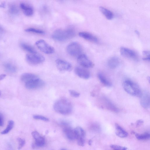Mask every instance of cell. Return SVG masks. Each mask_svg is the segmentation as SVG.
<instances>
[{"label":"cell","mask_w":150,"mask_h":150,"mask_svg":"<svg viewBox=\"0 0 150 150\" xmlns=\"http://www.w3.org/2000/svg\"><path fill=\"white\" fill-rule=\"evenodd\" d=\"M135 32L137 35H140L139 32L137 30H136L135 31Z\"/></svg>","instance_id":"7bdbcfd3"},{"label":"cell","mask_w":150,"mask_h":150,"mask_svg":"<svg viewBox=\"0 0 150 150\" xmlns=\"http://www.w3.org/2000/svg\"><path fill=\"white\" fill-rule=\"evenodd\" d=\"M120 64L119 58L116 57H112L110 58L107 61V65L111 69H114L117 68Z\"/></svg>","instance_id":"ac0fdd59"},{"label":"cell","mask_w":150,"mask_h":150,"mask_svg":"<svg viewBox=\"0 0 150 150\" xmlns=\"http://www.w3.org/2000/svg\"><path fill=\"white\" fill-rule=\"evenodd\" d=\"M140 96V102L142 107L145 109H149L150 106L149 93L145 92L141 94Z\"/></svg>","instance_id":"7c38bea8"},{"label":"cell","mask_w":150,"mask_h":150,"mask_svg":"<svg viewBox=\"0 0 150 150\" xmlns=\"http://www.w3.org/2000/svg\"><path fill=\"white\" fill-rule=\"evenodd\" d=\"M4 34V29L0 25V39L3 37Z\"/></svg>","instance_id":"d590c367"},{"label":"cell","mask_w":150,"mask_h":150,"mask_svg":"<svg viewBox=\"0 0 150 150\" xmlns=\"http://www.w3.org/2000/svg\"><path fill=\"white\" fill-rule=\"evenodd\" d=\"M21 46L24 50L30 54H35L37 53L36 50L33 47L26 43H22Z\"/></svg>","instance_id":"cb8c5ba5"},{"label":"cell","mask_w":150,"mask_h":150,"mask_svg":"<svg viewBox=\"0 0 150 150\" xmlns=\"http://www.w3.org/2000/svg\"><path fill=\"white\" fill-rule=\"evenodd\" d=\"M18 141L19 143V145L18 147V149H21L25 145V141L24 139L19 138L18 139Z\"/></svg>","instance_id":"1f68e13d"},{"label":"cell","mask_w":150,"mask_h":150,"mask_svg":"<svg viewBox=\"0 0 150 150\" xmlns=\"http://www.w3.org/2000/svg\"><path fill=\"white\" fill-rule=\"evenodd\" d=\"M9 13L13 15H17L19 13V10L17 5L14 4H11L9 7Z\"/></svg>","instance_id":"484cf974"},{"label":"cell","mask_w":150,"mask_h":150,"mask_svg":"<svg viewBox=\"0 0 150 150\" xmlns=\"http://www.w3.org/2000/svg\"><path fill=\"white\" fill-rule=\"evenodd\" d=\"M26 32L33 33L39 34H43L44 33V32L42 30L34 28H29L25 30Z\"/></svg>","instance_id":"f1b7e54d"},{"label":"cell","mask_w":150,"mask_h":150,"mask_svg":"<svg viewBox=\"0 0 150 150\" xmlns=\"http://www.w3.org/2000/svg\"></svg>","instance_id":"bcb514c9"},{"label":"cell","mask_w":150,"mask_h":150,"mask_svg":"<svg viewBox=\"0 0 150 150\" xmlns=\"http://www.w3.org/2000/svg\"><path fill=\"white\" fill-rule=\"evenodd\" d=\"M120 52L124 57L133 60H137L138 56L135 52L124 47H122L120 49Z\"/></svg>","instance_id":"9c48e42d"},{"label":"cell","mask_w":150,"mask_h":150,"mask_svg":"<svg viewBox=\"0 0 150 150\" xmlns=\"http://www.w3.org/2000/svg\"><path fill=\"white\" fill-rule=\"evenodd\" d=\"M143 121L142 120H139L136 122V126L139 127L140 126L143 124Z\"/></svg>","instance_id":"74e56055"},{"label":"cell","mask_w":150,"mask_h":150,"mask_svg":"<svg viewBox=\"0 0 150 150\" xmlns=\"http://www.w3.org/2000/svg\"><path fill=\"white\" fill-rule=\"evenodd\" d=\"M99 9L101 12L107 19L111 20L113 18L114 14L111 11L102 6L99 7Z\"/></svg>","instance_id":"d6986e66"},{"label":"cell","mask_w":150,"mask_h":150,"mask_svg":"<svg viewBox=\"0 0 150 150\" xmlns=\"http://www.w3.org/2000/svg\"><path fill=\"white\" fill-rule=\"evenodd\" d=\"M53 108L56 112L64 115L70 114L73 110L71 103L66 99H61L56 101L54 104Z\"/></svg>","instance_id":"7a4b0ae2"},{"label":"cell","mask_w":150,"mask_h":150,"mask_svg":"<svg viewBox=\"0 0 150 150\" xmlns=\"http://www.w3.org/2000/svg\"><path fill=\"white\" fill-rule=\"evenodd\" d=\"M6 4L5 3H2L0 4V7L5 8V7Z\"/></svg>","instance_id":"60d3db41"},{"label":"cell","mask_w":150,"mask_h":150,"mask_svg":"<svg viewBox=\"0 0 150 150\" xmlns=\"http://www.w3.org/2000/svg\"><path fill=\"white\" fill-rule=\"evenodd\" d=\"M92 143V140H90L88 142V144L89 145H90V146L91 145Z\"/></svg>","instance_id":"b9f144b4"},{"label":"cell","mask_w":150,"mask_h":150,"mask_svg":"<svg viewBox=\"0 0 150 150\" xmlns=\"http://www.w3.org/2000/svg\"><path fill=\"white\" fill-rule=\"evenodd\" d=\"M26 59L28 63L33 65L40 64L44 62L45 60L43 56L37 53L27 55Z\"/></svg>","instance_id":"5b68a950"},{"label":"cell","mask_w":150,"mask_h":150,"mask_svg":"<svg viewBox=\"0 0 150 150\" xmlns=\"http://www.w3.org/2000/svg\"><path fill=\"white\" fill-rule=\"evenodd\" d=\"M14 125V122L12 120L9 121L6 128L1 132L2 134H6L8 133L13 128Z\"/></svg>","instance_id":"83f0119b"},{"label":"cell","mask_w":150,"mask_h":150,"mask_svg":"<svg viewBox=\"0 0 150 150\" xmlns=\"http://www.w3.org/2000/svg\"><path fill=\"white\" fill-rule=\"evenodd\" d=\"M69 93L70 95L73 97L78 98L79 97L80 94L74 90H69Z\"/></svg>","instance_id":"d6a6232c"},{"label":"cell","mask_w":150,"mask_h":150,"mask_svg":"<svg viewBox=\"0 0 150 150\" xmlns=\"http://www.w3.org/2000/svg\"><path fill=\"white\" fill-rule=\"evenodd\" d=\"M36 45L38 48L45 53L51 54L55 52L54 48L43 40L37 41Z\"/></svg>","instance_id":"8992f818"},{"label":"cell","mask_w":150,"mask_h":150,"mask_svg":"<svg viewBox=\"0 0 150 150\" xmlns=\"http://www.w3.org/2000/svg\"><path fill=\"white\" fill-rule=\"evenodd\" d=\"M67 51L71 56L78 57L82 54V49L81 45L79 43L73 42L68 46Z\"/></svg>","instance_id":"277c9868"},{"label":"cell","mask_w":150,"mask_h":150,"mask_svg":"<svg viewBox=\"0 0 150 150\" xmlns=\"http://www.w3.org/2000/svg\"><path fill=\"white\" fill-rule=\"evenodd\" d=\"M79 35L80 37L89 41L95 43L98 42L97 38L93 34L86 32H81L79 33Z\"/></svg>","instance_id":"9a60e30c"},{"label":"cell","mask_w":150,"mask_h":150,"mask_svg":"<svg viewBox=\"0 0 150 150\" xmlns=\"http://www.w3.org/2000/svg\"><path fill=\"white\" fill-rule=\"evenodd\" d=\"M45 85L44 82L38 78L25 83L26 88L30 90L38 89L43 87Z\"/></svg>","instance_id":"ba28073f"},{"label":"cell","mask_w":150,"mask_h":150,"mask_svg":"<svg viewBox=\"0 0 150 150\" xmlns=\"http://www.w3.org/2000/svg\"><path fill=\"white\" fill-rule=\"evenodd\" d=\"M64 132L68 139L71 140L76 139V136L74 130L69 128L64 129Z\"/></svg>","instance_id":"44dd1931"},{"label":"cell","mask_w":150,"mask_h":150,"mask_svg":"<svg viewBox=\"0 0 150 150\" xmlns=\"http://www.w3.org/2000/svg\"><path fill=\"white\" fill-rule=\"evenodd\" d=\"M116 134L117 136L121 138L127 137L128 135V132L120 126L117 124H115Z\"/></svg>","instance_id":"e0dca14e"},{"label":"cell","mask_w":150,"mask_h":150,"mask_svg":"<svg viewBox=\"0 0 150 150\" xmlns=\"http://www.w3.org/2000/svg\"><path fill=\"white\" fill-rule=\"evenodd\" d=\"M100 104L101 107L111 111L118 113V109L111 101L105 97H102L100 99Z\"/></svg>","instance_id":"52a82bcc"},{"label":"cell","mask_w":150,"mask_h":150,"mask_svg":"<svg viewBox=\"0 0 150 150\" xmlns=\"http://www.w3.org/2000/svg\"><path fill=\"white\" fill-rule=\"evenodd\" d=\"M78 144V145L83 146L84 145L85 140L84 139H80L77 140Z\"/></svg>","instance_id":"836d02e7"},{"label":"cell","mask_w":150,"mask_h":150,"mask_svg":"<svg viewBox=\"0 0 150 150\" xmlns=\"http://www.w3.org/2000/svg\"><path fill=\"white\" fill-rule=\"evenodd\" d=\"M61 150H65V149H61Z\"/></svg>","instance_id":"f6af8a7d"},{"label":"cell","mask_w":150,"mask_h":150,"mask_svg":"<svg viewBox=\"0 0 150 150\" xmlns=\"http://www.w3.org/2000/svg\"><path fill=\"white\" fill-rule=\"evenodd\" d=\"M56 64L58 69L61 72L70 71L72 69V65L69 63L60 59L56 61Z\"/></svg>","instance_id":"8fae6325"},{"label":"cell","mask_w":150,"mask_h":150,"mask_svg":"<svg viewBox=\"0 0 150 150\" xmlns=\"http://www.w3.org/2000/svg\"><path fill=\"white\" fill-rule=\"evenodd\" d=\"M110 147L113 150H127V148L126 147L115 145H111Z\"/></svg>","instance_id":"4dcf8cb0"},{"label":"cell","mask_w":150,"mask_h":150,"mask_svg":"<svg viewBox=\"0 0 150 150\" xmlns=\"http://www.w3.org/2000/svg\"><path fill=\"white\" fill-rule=\"evenodd\" d=\"M134 133L137 139L139 140H146L150 139V135L148 132H145L141 134L136 132Z\"/></svg>","instance_id":"4316f807"},{"label":"cell","mask_w":150,"mask_h":150,"mask_svg":"<svg viewBox=\"0 0 150 150\" xmlns=\"http://www.w3.org/2000/svg\"><path fill=\"white\" fill-rule=\"evenodd\" d=\"M76 34V31L72 27L66 29H59L56 30L53 33L52 37L55 41L63 42L74 37Z\"/></svg>","instance_id":"6da1fadb"},{"label":"cell","mask_w":150,"mask_h":150,"mask_svg":"<svg viewBox=\"0 0 150 150\" xmlns=\"http://www.w3.org/2000/svg\"><path fill=\"white\" fill-rule=\"evenodd\" d=\"M76 136V139H84L86 133L84 130L80 127H78L74 129Z\"/></svg>","instance_id":"603a6c76"},{"label":"cell","mask_w":150,"mask_h":150,"mask_svg":"<svg viewBox=\"0 0 150 150\" xmlns=\"http://www.w3.org/2000/svg\"><path fill=\"white\" fill-rule=\"evenodd\" d=\"M38 78L36 75L30 73H25L23 74L21 77V80L26 83Z\"/></svg>","instance_id":"ffe728a7"},{"label":"cell","mask_w":150,"mask_h":150,"mask_svg":"<svg viewBox=\"0 0 150 150\" xmlns=\"http://www.w3.org/2000/svg\"><path fill=\"white\" fill-rule=\"evenodd\" d=\"M1 91H0V96H1Z\"/></svg>","instance_id":"ee69618b"},{"label":"cell","mask_w":150,"mask_h":150,"mask_svg":"<svg viewBox=\"0 0 150 150\" xmlns=\"http://www.w3.org/2000/svg\"><path fill=\"white\" fill-rule=\"evenodd\" d=\"M5 70L10 73H14L17 71V68L13 64L9 62L5 63L4 65Z\"/></svg>","instance_id":"d4e9b609"},{"label":"cell","mask_w":150,"mask_h":150,"mask_svg":"<svg viewBox=\"0 0 150 150\" xmlns=\"http://www.w3.org/2000/svg\"><path fill=\"white\" fill-rule=\"evenodd\" d=\"M32 135L35 141V146L41 147L43 146L45 144L44 138L37 131H34L32 132Z\"/></svg>","instance_id":"5bb4252c"},{"label":"cell","mask_w":150,"mask_h":150,"mask_svg":"<svg viewBox=\"0 0 150 150\" xmlns=\"http://www.w3.org/2000/svg\"><path fill=\"white\" fill-rule=\"evenodd\" d=\"M123 86L125 91L129 94L133 96H140V89L138 85L133 81L128 79L125 80L123 82Z\"/></svg>","instance_id":"3957f363"},{"label":"cell","mask_w":150,"mask_h":150,"mask_svg":"<svg viewBox=\"0 0 150 150\" xmlns=\"http://www.w3.org/2000/svg\"><path fill=\"white\" fill-rule=\"evenodd\" d=\"M143 59L144 61H150V57H144Z\"/></svg>","instance_id":"ab89813d"},{"label":"cell","mask_w":150,"mask_h":150,"mask_svg":"<svg viewBox=\"0 0 150 150\" xmlns=\"http://www.w3.org/2000/svg\"><path fill=\"white\" fill-rule=\"evenodd\" d=\"M6 76V75L5 74H2L0 75V81L3 80Z\"/></svg>","instance_id":"f35d334b"},{"label":"cell","mask_w":150,"mask_h":150,"mask_svg":"<svg viewBox=\"0 0 150 150\" xmlns=\"http://www.w3.org/2000/svg\"><path fill=\"white\" fill-rule=\"evenodd\" d=\"M77 61L80 66L85 68H91L94 66L93 62L84 54H81L78 57Z\"/></svg>","instance_id":"30bf717a"},{"label":"cell","mask_w":150,"mask_h":150,"mask_svg":"<svg viewBox=\"0 0 150 150\" xmlns=\"http://www.w3.org/2000/svg\"><path fill=\"white\" fill-rule=\"evenodd\" d=\"M4 124V118L3 114L0 113V126H3Z\"/></svg>","instance_id":"e575fe53"},{"label":"cell","mask_w":150,"mask_h":150,"mask_svg":"<svg viewBox=\"0 0 150 150\" xmlns=\"http://www.w3.org/2000/svg\"><path fill=\"white\" fill-rule=\"evenodd\" d=\"M20 7L24 14L27 16H31L34 13L33 8L28 5L24 3H21Z\"/></svg>","instance_id":"2e32d148"},{"label":"cell","mask_w":150,"mask_h":150,"mask_svg":"<svg viewBox=\"0 0 150 150\" xmlns=\"http://www.w3.org/2000/svg\"><path fill=\"white\" fill-rule=\"evenodd\" d=\"M98 77L101 82L105 86L108 87L112 86V83L102 73H99L98 74Z\"/></svg>","instance_id":"7402d4cb"},{"label":"cell","mask_w":150,"mask_h":150,"mask_svg":"<svg viewBox=\"0 0 150 150\" xmlns=\"http://www.w3.org/2000/svg\"><path fill=\"white\" fill-rule=\"evenodd\" d=\"M143 53L145 56L144 57H150V52L148 51H143Z\"/></svg>","instance_id":"8d00e7d4"},{"label":"cell","mask_w":150,"mask_h":150,"mask_svg":"<svg viewBox=\"0 0 150 150\" xmlns=\"http://www.w3.org/2000/svg\"><path fill=\"white\" fill-rule=\"evenodd\" d=\"M74 72L78 77L84 79H88L91 76L89 71L82 68L76 67L75 69Z\"/></svg>","instance_id":"4fadbf2b"},{"label":"cell","mask_w":150,"mask_h":150,"mask_svg":"<svg viewBox=\"0 0 150 150\" xmlns=\"http://www.w3.org/2000/svg\"><path fill=\"white\" fill-rule=\"evenodd\" d=\"M33 117V118L35 119L39 120H41L46 122H48L49 121V119L48 118L43 116L35 115Z\"/></svg>","instance_id":"f546056e"}]
</instances>
